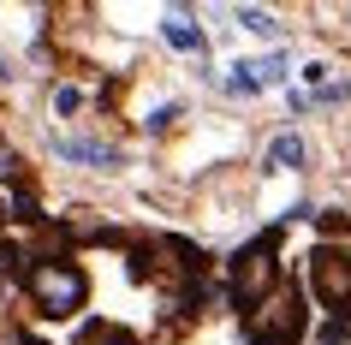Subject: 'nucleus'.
<instances>
[{
	"instance_id": "f257e3e1",
	"label": "nucleus",
	"mask_w": 351,
	"mask_h": 345,
	"mask_svg": "<svg viewBox=\"0 0 351 345\" xmlns=\"http://www.w3.org/2000/svg\"><path fill=\"white\" fill-rule=\"evenodd\" d=\"M280 292V226H268V233H256L250 244H239V256L226 262V304L232 309H250L268 304Z\"/></svg>"
},
{
	"instance_id": "f03ea898",
	"label": "nucleus",
	"mask_w": 351,
	"mask_h": 345,
	"mask_svg": "<svg viewBox=\"0 0 351 345\" xmlns=\"http://www.w3.org/2000/svg\"><path fill=\"white\" fill-rule=\"evenodd\" d=\"M24 292H30V309L42 322H72L90 304V274L72 256H36V268L24 274Z\"/></svg>"
},
{
	"instance_id": "7ed1b4c3",
	"label": "nucleus",
	"mask_w": 351,
	"mask_h": 345,
	"mask_svg": "<svg viewBox=\"0 0 351 345\" xmlns=\"http://www.w3.org/2000/svg\"><path fill=\"white\" fill-rule=\"evenodd\" d=\"M304 327H310L304 292L280 286L268 304H256L250 316H244V345H304Z\"/></svg>"
},
{
	"instance_id": "20e7f679",
	"label": "nucleus",
	"mask_w": 351,
	"mask_h": 345,
	"mask_svg": "<svg viewBox=\"0 0 351 345\" xmlns=\"http://www.w3.org/2000/svg\"><path fill=\"white\" fill-rule=\"evenodd\" d=\"M310 298L333 309V322H351V250L346 244H315L310 250Z\"/></svg>"
},
{
	"instance_id": "39448f33",
	"label": "nucleus",
	"mask_w": 351,
	"mask_h": 345,
	"mask_svg": "<svg viewBox=\"0 0 351 345\" xmlns=\"http://www.w3.org/2000/svg\"><path fill=\"white\" fill-rule=\"evenodd\" d=\"M60 161H72V167H95V173H113L119 167V149L101 143V137H60Z\"/></svg>"
},
{
	"instance_id": "423d86ee",
	"label": "nucleus",
	"mask_w": 351,
	"mask_h": 345,
	"mask_svg": "<svg viewBox=\"0 0 351 345\" xmlns=\"http://www.w3.org/2000/svg\"><path fill=\"white\" fill-rule=\"evenodd\" d=\"M161 42H167V48H179V54H203V48H208V36L191 24V12H167V19H161Z\"/></svg>"
},
{
	"instance_id": "0eeeda50",
	"label": "nucleus",
	"mask_w": 351,
	"mask_h": 345,
	"mask_svg": "<svg viewBox=\"0 0 351 345\" xmlns=\"http://www.w3.org/2000/svg\"><path fill=\"white\" fill-rule=\"evenodd\" d=\"M268 167H274V173H304V167H310V143H304L298 131H280L274 143H268Z\"/></svg>"
},
{
	"instance_id": "6e6552de",
	"label": "nucleus",
	"mask_w": 351,
	"mask_h": 345,
	"mask_svg": "<svg viewBox=\"0 0 351 345\" xmlns=\"http://www.w3.org/2000/svg\"><path fill=\"white\" fill-rule=\"evenodd\" d=\"M232 19H239V30H250V36H262V42L280 36V19H274V12H262V6H239Z\"/></svg>"
},
{
	"instance_id": "1a4fd4ad",
	"label": "nucleus",
	"mask_w": 351,
	"mask_h": 345,
	"mask_svg": "<svg viewBox=\"0 0 351 345\" xmlns=\"http://www.w3.org/2000/svg\"><path fill=\"white\" fill-rule=\"evenodd\" d=\"M72 345H137V340H131L125 327H113V322H84V333Z\"/></svg>"
},
{
	"instance_id": "9d476101",
	"label": "nucleus",
	"mask_w": 351,
	"mask_h": 345,
	"mask_svg": "<svg viewBox=\"0 0 351 345\" xmlns=\"http://www.w3.org/2000/svg\"><path fill=\"white\" fill-rule=\"evenodd\" d=\"M226 95H239V102L262 95V78H256V66H250V60H239V66H232V78H226Z\"/></svg>"
},
{
	"instance_id": "9b49d317",
	"label": "nucleus",
	"mask_w": 351,
	"mask_h": 345,
	"mask_svg": "<svg viewBox=\"0 0 351 345\" xmlns=\"http://www.w3.org/2000/svg\"><path fill=\"white\" fill-rule=\"evenodd\" d=\"M48 102H54V119H72V113L84 108V90H77V84H54Z\"/></svg>"
},
{
	"instance_id": "f8f14e48",
	"label": "nucleus",
	"mask_w": 351,
	"mask_h": 345,
	"mask_svg": "<svg viewBox=\"0 0 351 345\" xmlns=\"http://www.w3.org/2000/svg\"><path fill=\"white\" fill-rule=\"evenodd\" d=\"M250 66H256V78H262V90H274V84H286V54H268V60H250Z\"/></svg>"
},
{
	"instance_id": "ddd939ff",
	"label": "nucleus",
	"mask_w": 351,
	"mask_h": 345,
	"mask_svg": "<svg viewBox=\"0 0 351 345\" xmlns=\"http://www.w3.org/2000/svg\"><path fill=\"white\" fill-rule=\"evenodd\" d=\"M179 113H185L179 102H161V108L149 113V131H167V126H179Z\"/></svg>"
},
{
	"instance_id": "4468645a",
	"label": "nucleus",
	"mask_w": 351,
	"mask_h": 345,
	"mask_svg": "<svg viewBox=\"0 0 351 345\" xmlns=\"http://www.w3.org/2000/svg\"><path fill=\"white\" fill-rule=\"evenodd\" d=\"M19 155H12V149H6V143H0V185H6V179H19Z\"/></svg>"
},
{
	"instance_id": "2eb2a0df",
	"label": "nucleus",
	"mask_w": 351,
	"mask_h": 345,
	"mask_svg": "<svg viewBox=\"0 0 351 345\" xmlns=\"http://www.w3.org/2000/svg\"><path fill=\"white\" fill-rule=\"evenodd\" d=\"M304 84H315V95H322V84H328V66H322V60H310V66H304Z\"/></svg>"
},
{
	"instance_id": "dca6fc26",
	"label": "nucleus",
	"mask_w": 351,
	"mask_h": 345,
	"mask_svg": "<svg viewBox=\"0 0 351 345\" xmlns=\"http://www.w3.org/2000/svg\"><path fill=\"white\" fill-rule=\"evenodd\" d=\"M315 220H322V233H346V215H339V209H322Z\"/></svg>"
}]
</instances>
